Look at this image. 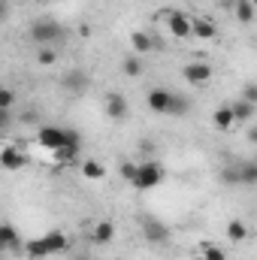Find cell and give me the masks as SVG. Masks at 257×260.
<instances>
[{"instance_id": "obj_1", "label": "cell", "mask_w": 257, "mask_h": 260, "mask_svg": "<svg viewBox=\"0 0 257 260\" xmlns=\"http://www.w3.org/2000/svg\"><path fill=\"white\" fill-rule=\"evenodd\" d=\"M145 106H148L151 112H157V115H185V112H188V100L179 97V94H173V91H167V88L148 91Z\"/></svg>"}, {"instance_id": "obj_2", "label": "cell", "mask_w": 257, "mask_h": 260, "mask_svg": "<svg viewBox=\"0 0 257 260\" xmlns=\"http://www.w3.org/2000/svg\"><path fill=\"white\" fill-rule=\"evenodd\" d=\"M61 34H64V27H61L55 18H40V21L30 24V40L40 43V46H49V43L61 40Z\"/></svg>"}, {"instance_id": "obj_3", "label": "cell", "mask_w": 257, "mask_h": 260, "mask_svg": "<svg viewBox=\"0 0 257 260\" xmlns=\"http://www.w3.org/2000/svg\"><path fill=\"white\" fill-rule=\"evenodd\" d=\"M164 182V170L154 164V160H145V164H139V173H136V182H133V188H139V191H151V188H157Z\"/></svg>"}, {"instance_id": "obj_4", "label": "cell", "mask_w": 257, "mask_h": 260, "mask_svg": "<svg viewBox=\"0 0 257 260\" xmlns=\"http://www.w3.org/2000/svg\"><path fill=\"white\" fill-rule=\"evenodd\" d=\"M37 142L43 148H49V151H58V148H64L67 142H70V130L46 124V127H40V133H37Z\"/></svg>"}, {"instance_id": "obj_5", "label": "cell", "mask_w": 257, "mask_h": 260, "mask_svg": "<svg viewBox=\"0 0 257 260\" xmlns=\"http://www.w3.org/2000/svg\"><path fill=\"white\" fill-rule=\"evenodd\" d=\"M164 18H167V27H170V34H173L176 40H188V37H194L191 34V18H188L185 12H179V9H167Z\"/></svg>"}, {"instance_id": "obj_6", "label": "cell", "mask_w": 257, "mask_h": 260, "mask_svg": "<svg viewBox=\"0 0 257 260\" xmlns=\"http://www.w3.org/2000/svg\"><path fill=\"white\" fill-rule=\"evenodd\" d=\"M0 167H3L6 173H15V170L27 167V154H24V151H18L15 145H6V148L0 151Z\"/></svg>"}, {"instance_id": "obj_7", "label": "cell", "mask_w": 257, "mask_h": 260, "mask_svg": "<svg viewBox=\"0 0 257 260\" xmlns=\"http://www.w3.org/2000/svg\"><path fill=\"white\" fill-rule=\"evenodd\" d=\"M106 115H109V118H115V121L127 118V97H124V94H118V91L106 94Z\"/></svg>"}, {"instance_id": "obj_8", "label": "cell", "mask_w": 257, "mask_h": 260, "mask_svg": "<svg viewBox=\"0 0 257 260\" xmlns=\"http://www.w3.org/2000/svg\"><path fill=\"white\" fill-rule=\"evenodd\" d=\"M142 236L148 239V242H167L170 239V227H164L160 221H142Z\"/></svg>"}, {"instance_id": "obj_9", "label": "cell", "mask_w": 257, "mask_h": 260, "mask_svg": "<svg viewBox=\"0 0 257 260\" xmlns=\"http://www.w3.org/2000/svg\"><path fill=\"white\" fill-rule=\"evenodd\" d=\"M185 79H188L191 85H206V82L212 79V67H209V64H200V61H194V64L185 67Z\"/></svg>"}, {"instance_id": "obj_10", "label": "cell", "mask_w": 257, "mask_h": 260, "mask_svg": "<svg viewBox=\"0 0 257 260\" xmlns=\"http://www.w3.org/2000/svg\"><path fill=\"white\" fill-rule=\"evenodd\" d=\"M130 43H133V52H136V55H148V52L157 49V40H154L151 34H142V30H133V34H130Z\"/></svg>"}, {"instance_id": "obj_11", "label": "cell", "mask_w": 257, "mask_h": 260, "mask_svg": "<svg viewBox=\"0 0 257 260\" xmlns=\"http://www.w3.org/2000/svg\"><path fill=\"white\" fill-rule=\"evenodd\" d=\"M191 34L197 40H215L218 37V27L209 18H191Z\"/></svg>"}, {"instance_id": "obj_12", "label": "cell", "mask_w": 257, "mask_h": 260, "mask_svg": "<svg viewBox=\"0 0 257 260\" xmlns=\"http://www.w3.org/2000/svg\"><path fill=\"white\" fill-rule=\"evenodd\" d=\"M112 236H115V224L112 221H97V227L91 230V242L94 245H106V242H112Z\"/></svg>"}, {"instance_id": "obj_13", "label": "cell", "mask_w": 257, "mask_h": 260, "mask_svg": "<svg viewBox=\"0 0 257 260\" xmlns=\"http://www.w3.org/2000/svg\"><path fill=\"white\" fill-rule=\"evenodd\" d=\"M55 157H58L61 164H73V160L79 157V133H76V130H70V142H67L64 148L55 151Z\"/></svg>"}, {"instance_id": "obj_14", "label": "cell", "mask_w": 257, "mask_h": 260, "mask_svg": "<svg viewBox=\"0 0 257 260\" xmlns=\"http://www.w3.org/2000/svg\"><path fill=\"white\" fill-rule=\"evenodd\" d=\"M212 121H215V127L218 130H230L236 124V115H233V106L230 103H224V106H218L215 109V115H212Z\"/></svg>"}, {"instance_id": "obj_15", "label": "cell", "mask_w": 257, "mask_h": 260, "mask_svg": "<svg viewBox=\"0 0 257 260\" xmlns=\"http://www.w3.org/2000/svg\"><path fill=\"white\" fill-rule=\"evenodd\" d=\"M0 245H3V251H18V248H24L12 224H3V227H0Z\"/></svg>"}, {"instance_id": "obj_16", "label": "cell", "mask_w": 257, "mask_h": 260, "mask_svg": "<svg viewBox=\"0 0 257 260\" xmlns=\"http://www.w3.org/2000/svg\"><path fill=\"white\" fill-rule=\"evenodd\" d=\"M239 185L245 188H254L257 185V160H239Z\"/></svg>"}, {"instance_id": "obj_17", "label": "cell", "mask_w": 257, "mask_h": 260, "mask_svg": "<svg viewBox=\"0 0 257 260\" xmlns=\"http://www.w3.org/2000/svg\"><path fill=\"white\" fill-rule=\"evenodd\" d=\"M43 239H46L49 254H61V251H67V248H70V239H67L61 230H52V233H46Z\"/></svg>"}, {"instance_id": "obj_18", "label": "cell", "mask_w": 257, "mask_h": 260, "mask_svg": "<svg viewBox=\"0 0 257 260\" xmlns=\"http://www.w3.org/2000/svg\"><path fill=\"white\" fill-rule=\"evenodd\" d=\"M24 254L30 260H43L49 257V248H46V239L40 236V239H30V242H24Z\"/></svg>"}, {"instance_id": "obj_19", "label": "cell", "mask_w": 257, "mask_h": 260, "mask_svg": "<svg viewBox=\"0 0 257 260\" xmlns=\"http://www.w3.org/2000/svg\"><path fill=\"white\" fill-rule=\"evenodd\" d=\"M142 70H145V64H142V55H130V58H124V61H121V73H124V76H130V79L142 76Z\"/></svg>"}, {"instance_id": "obj_20", "label": "cell", "mask_w": 257, "mask_h": 260, "mask_svg": "<svg viewBox=\"0 0 257 260\" xmlns=\"http://www.w3.org/2000/svg\"><path fill=\"white\" fill-rule=\"evenodd\" d=\"M85 85H88V76H85L82 70H70V73L64 76V88L67 91H82Z\"/></svg>"}, {"instance_id": "obj_21", "label": "cell", "mask_w": 257, "mask_h": 260, "mask_svg": "<svg viewBox=\"0 0 257 260\" xmlns=\"http://www.w3.org/2000/svg\"><path fill=\"white\" fill-rule=\"evenodd\" d=\"M227 239H230V242H242V239H248V227H245V221L233 218V221L227 224Z\"/></svg>"}, {"instance_id": "obj_22", "label": "cell", "mask_w": 257, "mask_h": 260, "mask_svg": "<svg viewBox=\"0 0 257 260\" xmlns=\"http://www.w3.org/2000/svg\"><path fill=\"white\" fill-rule=\"evenodd\" d=\"M254 12H257V6L251 0H236V18H239L242 24H251V21H254Z\"/></svg>"}, {"instance_id": "obj_23", "label": "cell", "mask_w": 257, "mask_h": 260, "mask_svg": "<svg viewBox=\"0 0 257 260\" xmlns=\"http://www.w3.org/2000/svg\"><path fill=\"white\" fill-rule=\"evenodd\" d=\"M230 106H233L236 121H251V115H254V103H248V100H236V103H230Z\"/></svg>"}, {"instance_id": "obj_24", "label": "cell", "mask_w": 257, "mask_h": 260, "mask_svg": "<svg viewBox=\"0 0 257 260\" xmlns=\"http://www.w3.org/2000/svg\"><path fill=\"white\" fill-rule=\"evenodd\" d=\"M82 176L91 179V182H100V179L106 176V170H103V164H97V160H85V164H82Z\"/></svg>"}, {"instance_id": "obj_25", "label": "cell", "mask_w": 257, "mask_h": 260, "mask_svg": "<svg viewBox=\"0 0 257 260\" xmlns=\"http://www.w3.org/2000/svg\"><path fill=\"white\" fill-rule=\"evenodd\" d=\"M37 61L43 67H52L55 61H58V52L52 49V46H40V52H37Z\"/></svg>"}, {"instance_id": "obj_26", "label": "cell", "mask_w": 257, "mask_h": 260, "mask_svg": "<svg viewBox=\"0 0 257 260\" xmlns=\"http://www.w3.org/2000/svg\"><path fill=\"white\" fill-rule=\"evenodd\" d=\"M221 182L224 185H239V167L233 164V167H224L221 170Z\"/></svg>"}, {"instance_id": "obj_27", "label": "cell", "mask_w": 257, "mask_h": 260, "mask_svg": "<svg viewBox=\"0 0 257 260\" xmlns=\"http://www.w3.org/2000/svg\"><path fill=\"white\" fill-rule=\"evenodd\" d=\"M200 257H203V260H227V254H224V251H221L218 245H203Z\"/></svg>"}, {"instance_id": "obj_28", "label": "cell", "mask_w": 257, "mask_h": 260, "mask_svg": "<svg viewBox=\"0 0 257 260\" xmlns=\"http://www.w3.org/2000/svg\"><path fill=\"white\" fill-rule=\"evenodd\" d=\"M136 173H139V164H130V160L121 164V179H124V182L133 185V182H136Z\"/></svg>"}, {"instance_id": "obj_29", "label": "cell", "mask_w": 257, "mask_h": 260, "mask_svg": "<svg viewBox=\"0 0 257 260\" xmlns=\"http://www.w3.org/2000/svg\"><path fill=\"white\" fill-rule=\"evenodd\" d=\"M242 100H248V103L257 106V82H245L242 85Z\"/></svg>"}, {"instance_id": "obj_30", "label": "cell", "mask_w": 257, "mask_h": 260, "mask_svg": "<svg viewBox=\"0 0 257 260\" xmlns=\"http://www.w3.org/2000/svg\"><path fill=\"white\" fill-rule=\"evenodd\" d=\"M12 103H15L12 88H3V91H0V109H9V112H12Z\"/></svg>"}, {"instance_id": "obj_31", "label": "cell", "mask_w": 257, "mask_h": 260, "mask_svg": "<svg viewBox=\"0 0 257 260\" xmlns=\"http://www.w3.org/2000/svg\"><path fill=\"white\" fill-rule=\"evenodd\" d=\"M21 121H24V124H37V112H24Z\"/></svg>"}, {"instance_id": "obj_32", "label": "cell", "mask_w": 257, "mask_h": 260, "mask_svg": "<svg viewBox=\"0 0 257 260\" xmlns=\"http://www.w3.org/2000/svg\"><path fill=\"white\" fill-rule=\"evenodd\" d=\"M248 139H251V142H254V145H257V124H254V127H251V130H248Z\"/></svg>"}, {"instance_id": "obj_33", "label": "cell", "mask_w": 257, "mask_h": 260, "mask_svg": "<svg viewBox=\"0 0 257 260\" xmlns=\"http://www.w3.org/2000/svg\"><path fill=\"white\" fill-rule=\"evenodd\" d=\"M251 3H254V6H257V0H251Z\"/></svg>"}, {"instance_id": "obj_34", "label": "cell", "mask_w": 257, "mask_h": 260, "mask_svg": "<svg viewBox=\"0 0 257 260\" xmlns=\"http://www.w3.org/2000/svg\"><path fill=\"white\" fill-rule=\"evenodd\" d=\"M79 260H88V257H79Z\"/></svg>"}]
</instances>
